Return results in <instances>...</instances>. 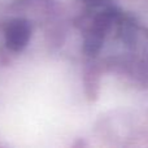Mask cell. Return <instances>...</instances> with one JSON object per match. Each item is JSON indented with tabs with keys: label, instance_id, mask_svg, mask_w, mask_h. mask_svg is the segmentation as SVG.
<instances>
[{
	"label": "cell",
	"instance_id": "7a4b0ae2",
	"mask_svg": "<svg viewBox=\"0 0 148 148\" xmlns=\"http://www.w3.org/2000/svg\"><path fill=\"white\" fill-rule=\"evenodd\" d=\"M103 42V30L96 29L94 33H91L87 36L86 42H84V51L87 53H96L99 51L100 46Z\"/></svg>",
	"mask_w": 148,
	"mask_h": 148
},
{
	"label": "cell",
	"instance_id": "6da1fadb",
	"mask_svg": "<svg viewBox=\"0 0 148 148\" xmlns=\"http://www.w3.org/2000/svg\"><path fill=\"white\" fill-rule=\"evenodd\" d=\"M30 26L26 21H14L12 22L7 29V34H5V39H7V44L10 49L13 51H20L26 46L30 38Z\"/></svg>",
	"mask_w": 148,
	"mask_h": 148
}]
</instances>
